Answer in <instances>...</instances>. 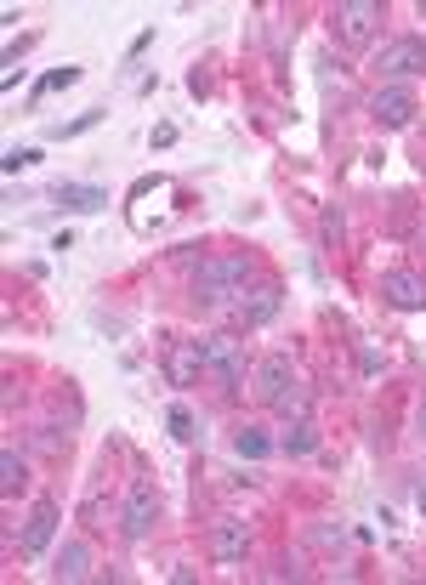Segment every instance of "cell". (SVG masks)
Returning a JSON list of instances; mask_svg holds the SVG:
<instances>
[{
  "label": "cell",
  "mask_w": 426,
  "mask_h": 585,
  "mask_svg": "<svg viewBox=\"0 0 426 585\" xmlns=\"http://www.w3.org/2000/svg\"><path fill=\"white\" fill-rule=\"evenodd\" d=\"M250 273H256V267H250V257H211V262H199L193 301H199V308H228V301L245 296Z\"/></svg>",
  "instance_id": "1"
},
{
  "label": "cell",
  "mask_w": 426,
  "mask_h": 585,
  "mask_svg": "<svg viewBox=\"0 0 426 585\" xmlns=\"http://www.w3.org/2000/svg\"><path fill=\"white\" fill-rule=\"evenodd\" d=\"M154 518H160V495H154V483H131V495H125L120 506V540H148L154 534Z\"/></svg>",
  "instance_id": "2"
},
{
  "label": "cell",
  "mask_w": 426,
  "mask_h": 585,
  "mask_svg": "<svg viewBox=\"0 0 426 585\" xmlns=\"http://www.w3.org/2000/svg\"><path fill=\"white\" fill-rule=\"evenodd\" d=\"M375 74H387V80H410V74H426V40L421 35H404V40H387L381 52H375Z\"/></svg>",
  "instance_id": "3"
},
{
  "label": "cell",
  "mask_w": 426,
  "mask_h": 585,
  "mask_svg": "<svg viewBox=\"0 0 426 585\" xmlns=\"http://www.w3.org/2000/svg\"><path fill=\"white\" fill-rule=\"evenodd\" d=\"M58 523H63L58 500H40L35 512H29V523H23V534H17V551L23 557H46V546L58 540Z\"/></svg>",
  "instance_id": "4"
},
{
  "label": "cell",
  "mask_w": 426,
  "mask_h": 585,
  "mask_svg": "<svg viewBox=\"0 0 426 585\" xmlns=\"http://www.w3.org/2000/svg\"><path fill=\"white\" fill-rule=\"evenodd\" d=\"M290 387H296V370H290L285 352H267V359L256 364V375H250V393H256V398L267 403V410H273V403H279Z\"/></svg>",
  "instance_id": "5"
},
{
  "label": "cell",
  "mask_w": 426,
  "mask_h": 585,
  "mask_svg": "<svg viewBox=\"0 0 426 585\" xmlns=\"http://www.w3.org/2000/svg\"><path fill=\"white\" fill-rule=\"evenodd\" d=\"M381 296H387V308H398V313H426V278L410 273V267H392L381 278Z\"/></svg>",
  "instance_id": "6"
},
{
  "label": "cell",
  "mask_w": 426,
  "mask_h": 585,
  "mask_svg": "<svg viewBox=\"0 0 426 585\" xmlns=\"http://www.w3.org/2000/svg\"><path fill=\"white\" fill-rule=\"evenodd\" d=\"M205 546H211L216 563H245V551H250V523H245V518H216Z\"/></svg>",
  "instance_id": "7"
},
{
  "label": "cell",
  "mask_w": 426,
  "mask_h": 585,
  "mask_svg": "<svg viewBox=\"0 0 426 585\" xmlns=\"http://www.w3.org/2000/svg\"><path fill=\"white\" fill-rule=\"evenodd\" d=\"M369 114L387 125V132H404V125L415 120V91L410 86H381L369 97Z\"/></svg>",
  "instance_id": "8"
},
{
  "label": "cell",
  "mask_w": 426,
  "mask_h": 585,
  "mask_svg": "<svg viewBox=\"0 0 426 585\" xmlns=\"http://www.w3.org/2000/svg\"><path fill=\"white\" fill-rule=\"evenodd\" d=\"M279 301H285V290H279V285H256L250 296H239V301H234V313H239V324H245V329H262V324L279 319Z\"/></svg>",
  "instance_id": "9"
},
{
  "label": "cell",
  "mask_w": 426,
  "mask_h": 585,
  "mask_svg": "<svg viewBox=\"0 0 426 585\" xmlns=\"http://www.w3.org/2000/svg\"><path fill=\"white\" fill-rule=\"evenodd\" d=\"M205 375V341H177L165 352V381L171 387H193Z\"/></svg>",
  "instance_id": "10"
},
{
  "label": "cell",
  "mask_w": 426,
  "mask_h": 585,
  "mask_svg": "<svg viewBox=\"0 0 426 585\" xmlns=\"http://www.w3.org/2000/svg\"><path fill=\"white\" fill-rule=\"evenodd\" d=\"M205 370L234 393L239 387V341L234 336H205Z\"/></svg>",
  "instance_id": "11"
},
{
  "label": "cell",
  "mask_w": 426,
  "mask_h": 585,
  "mask_svg": "<svg viewBox=\"0 0 426 585\" xmlns=\"http://www.w3.org/2000/svg\"><path fill=\"white\" fill-rule=\"evenodd\" d=\"M381 23V7L375 0H347V7H336V29H341V40H369V29Z\"/></svg>",
  "instance_id": "12"
},
{
  "label": "cell",
  "mask_w": 426,
  "mask_h": 585,
  "mask_svg": "<svg viewBox=\"0 0 426 585\" xmlns=\"http://www.w3.org/2000/svg\"><path fill=\"white\" fill-rule=\"evenodd\" d=\"M58 206L74 211V216H97V211H109V188H97V183H58Z\"/></svg>",
  "instance_id": "13"
},
{
  "label": "cell",
  "mask_w": 426,
  "mask_h": 585,
  "mask_svg": "<svg viewBox=\"0 0 426 585\" xmlns=\"http://www.w3.org/2000/svg\"><path fill=\"white\" fill-rule=\"evenodd\" d=\"M52 574H58V580H86V574H91V546H86V540H68V546L52 557Z\"/></svg>",
  "instance_id": "14"
},
{
  "label": "cell",
  "mask_w": 426,
  "mask_h": 585,
  "mask_svg": "<svg viewBox=\"0 0 426 585\" xmlns=\"http://www.w3.org/2000/svg\"><path fill=\"white\" fill-rule=\"evenodd\" d=\"M234 455H239V461H267V455H273V438H267L262 426H239V432H234Z\"/></svg>",
  "instance_id": "15"
},
{
  "label": "cell",
  "mask_w": 426,
  "mask_h": 585,
  "mask_svg": "<svg viewBox=\"0 0 426 585\" xmlns=\"http://www.w3.org/2000/svg\"><path fill=\"white\" fill-rule=\"evenodd\" d=\"M165 432H171L177 444H193V438H199V415L188 410V403H171V410H165Z\"/></svg>",
  "instance_id": "16"
},
{
  "label": "cell",
  "mask_w": 426,
  "mask_h": 585,
  "mask_svg": "<svg viewBox=\"0 0 426 585\" xmlns=\"http://www.w3.org/2000/svg\"><path fill=\"white\" fill-rule=\"evenodd\" d=\"M74 80H80V69H74V63H63V69H52V74H40L35 91H29V103H40V97H52V91H68Z\"/></svg>",
  "instance_id": "17"
},
{
  "label": "cell",
  "mask_w": 426,
  "mask_h": 585,
  "mask_svg": "<svg viewBox=\"0 0 426 585\" xmlns=\"http://www.w3.org/2000/svg\"><path fill=\"white\" fill-rule=\"evenodd\" d=\"M285 455H296V461H302V455H318V426L313 421H296L285 432Z\"/></svg>",
  "instance_id": "18"
},
{
  "label": "cell",
  "mask_w": 426,
  "mask_h": 585,
  "mask_svg": "<svg viewBox=\"0 0 426 585\" xmlns=\"http://www.w3.org/2000/svg\"><path fill=\"white\" fill-rule=\"evenodd\" d=\"M17 489H23V455L0 449V495H17Z\"/></svg>",
  "instance_id": "19"
},
{
  "label": "cell",
  "mask_w": 426,
  "mask_h": 585,
  "mask_svg": "<svg viewBox=\"0 0 426 585\" xmlns=\"http://www.w3.org/2000/svg\"><path fill=\"white\" fill-rule=\"evenodd\" d=\"M91 125H103V109H86V114H74V120H63V125H52V137H80V132H91Z\"/></svg>",
  "instance_id": "20"
},
{
  "label": "cell",
  "mask_w": 426,
  "mask_h": 585,
  "mask_svg": "<svg viewBox=\"0 0 426 585\" xmlns=\"http://www.w3.org/2000/svg\"><path fill=\"white\" fill-rule=\"evenodd\" d=\"M359 370H364V375H381V370H387V352L375 347V341H359Z\"/></svg>",
  "instance_id": "21"
},
{
  "label": "cell",
  "mask_w": 426,
  "mask_h": 585,
  "mask_svg": "<svg viewBox=\"0 0 426 585\" xmlns=\"http://www.w3.org/2000/svg\"><path fill=\"white\" fill-rule=\"evenodd\" d=\"M35 160H40V148H12V154L0 160V165H7V176H17V171H29Z\"/></svg>",
  "instance_id": "22"
},
{
  "label": "cell",
  "mask_w": 426,
  "mask_h": 585,
  "mask_svg": "<svg viewBox=\"0 0 426 585\" xmlns=\"http://www.w3.org/2000/svg\"><path fill=\"white\" fill-rule=\"evenodd\" d=\"M148 46H154V29H142V35H137L131 46H125V58H142V52H148Z\"/></svg>",
  "instance_id": "23"
},
{
  "label": "cell",
  "mask_w": 426,
  "mask_h": 585,
  "mask_svg": "<svg viewBox=\"0 0 426 585\" xmlns=\"http://www.w3.org/2000/svg\"><path fill=\"white\" fill-rule=\"evenodd\" d=\"M148 142H154V148H171V142H177V125H154V137H148Z\"/></svg>",
  "instance_id": "24"
},
{
  "label": "cell",
  "mask_w": 426,
  "mask_h": 585,
  "mask_svg": "<svg viewBox=\"0 0 426 585\" xmlns=\"http://www.w3.org/2000/svg\"><path fill=\"white\" fill-rule=\"evenodd\" d=\"M318 227H324V239H341V211H324Z\"/></svg>",
  "instance_id": "25"
},
{
  "label": "cell",
  "mask_w": 426,
  "mask_h": 585,
  "mask_svg": "<svg viewBox=\"0 0 426 585\" xmlns=\"http://www.w3.org/2000/svg\"><path fill=\"white\" fill-rule=\"evenodd\" d=\"M415 512H421V518H426V477H421V483H415Z\"/></svg>",
  "instance_id": "26"
},
{
  "label": "cell",
  "mask_w": 426,
  "mask_h": 585,
  "mask_svg": "<svg viewBox=\"0 0 426 585\" xmlns=\"http://www.w3.org/2000/svg\"><path fill=\"white\" fill-rule=\"evenodd\" d=\"M421 438H426V415H421Z\"/></svg>",
  "instance_id": "27"
},
{
  "label": "cell",
  "mask_w": 426,
  "mask_h": 585,
  "mask_svg": "<svg viewBox=\"0 0 426 585\" xmlns=\"http://www.w3.org/2000/svg\"><path fill=\"white\" fill-rule=\"evenodd\" d=\"M421 17H426V7H421Z\"/></svg>",
  "instance_id": "28"
}]
</instances>
